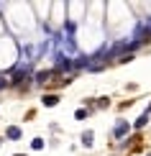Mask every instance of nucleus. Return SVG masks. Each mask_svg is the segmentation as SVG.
I'll return each mask as SVG.
<instances>
[{"label":"nucleus","mask_w":151,"mask_h":156,"mask_svg":"<svg viewBox=\"0 0 151 156\" xmlns=\"http://www.w3.org/2000/svg\"><path fill=\"white\" fill-rule=\"evenodd\" d=\"M56 100H59L56 95H46V97H44V105H49V108H51V105H56Z\"/></svg>","instance_id":"nucleus-1"},{"label":"nucleus","mask_w":151,"mask_h":156,"mask_svg":"<svg viewBox=\"0 0 151 156\" xmlns=\"http://www.w3.org/2000/svg\"><path fill=\"white\" fill-rule=\"evenodd\" d=\"M8 138H21V131H18L16 126H13V128H8Z\"/></svg>","instance_id":"nucleus-2"},{"label":"nucleus","mask_w":151,"mask_h":156,"mask_svg":"<svg viewBox=\"0 0 151 156\" xmlns=\"http://www.w3.org/2000/svg\"><path fill=\"white\" fill-rule=\"evenodd\" d=\"M51 74H54V72H38V74H36V80H38V82H46Z\"/></svg>","instance_id":"nucleus-3"},{"label":"nucleus","mask_w":151,"mask_h":156,"mask_svg":"<svg viewBox=\"0 0 151 156\" xmlns=\"http://www.w3.org/2000/svg\"><path fill=\"white\" fill-rule=\"evenodd\" d=\"M126 131H128V126H126V123H120V126L115 128V136H123V133H126Z\"/></svg>","instance_id":"nucleus-4"},{"label":"nucleus","mask_w":151,"mask_h":156,"mask_svg":"<svg viewBox=\"0 0 151 156\" xmlns=\"http://www.w3.org/2000/svg\"><path fill=\"white\" fill-rule=\"evenodd\" d=\"M146 120H149V115H141V118L136 120V128H141V126H146Z\"/></svg>","instance_id":"nucleus-5"},{"label":"nucleus","mask_w":151,"mask_h":156,"mask_svg":"<svg viewBox=\"0 0 151 156\" xmlns=\"http://www.w3.org/2000/svg\"><path fill=\"white\" fill-rule=\"evenodd\" d=\"M3 84H5V80H3V74H0V87H3Z\"/></svg>","instance_id":"nucleus-6"},{"label":"nucleus","mask_w":151,"mask_h":156,"mask_svg":"<svg viewBox=\"0 0 151 156\" xmlns=\"http://www.w3.org/2000/svg\"><path fill=\"white\" fill-rule=\"evenodd\" d=\"M18 156H23V154H18Z\"/></svg>","instance_id":"nucleus-7"}]
</instances>
